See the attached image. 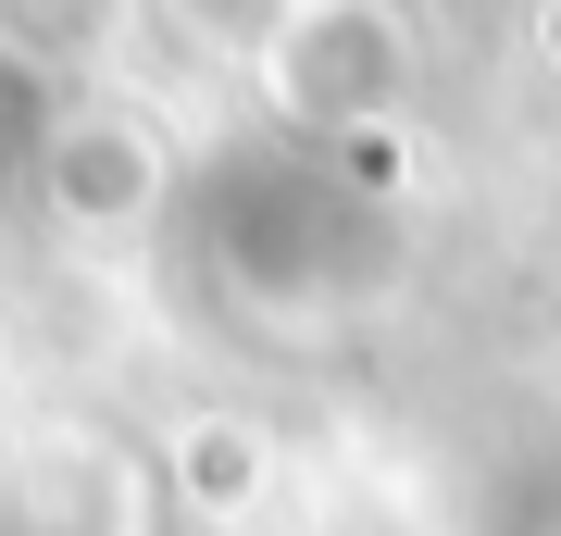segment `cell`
<instances>
[{"instance_id": "cell-2", "label": "cell", "mask_w": 561, "mask_h": 536, "mask_svg": "<svg viewBox=\"0 0 561 536\" xmlns=\"http://www.w3.org/2000/svg\"><path fill=\"white\" fill-rule=\"evenodd\" d=\"M412 50L400 25L375 13V0H324V13H300L275 38V100L300 125H324V138H362V125H387V100H400Z\"/></svg>"}, {"instance_id": "cell-1", "label": "cell", "mask_w": 561, "mask_h": 536, "mask_svg": "<svg viewBox=\"0 0 561 536\" xmlns=\"http://www.w3.org/2000/svg\"><path fill=\"white\" fill-rule=\"evenodd\" d=\"M150 512H162L150 437L88 412L0 424V536H150Z\"/></svg>"}, {"instance_id": "cell-3", "label": "cell", "mask_w": 561, "mask_h": 536, "mask_svg": "<svg viewBox=\"0 0 561 536\" xmlns=\"http://www.w3.org/2000/svg\"><path fill=\"white\" fill-rule=\"evenodd\" d=\"M38 199L62 238H138L162 213V138L150 113H62L38 150Z\"/></svg>"}, {"instance_id": "cell-6", "label": "cell", "mask_w": 561, "mask_h": 536, "mask_svg": "<svg viewBox=\"0 0 561 536\" xmlns=\"http://www.w3.org/2000/svg\"><path fill=\"white\" fill-rule=\"evenodd\" d=\"M537 38H549V62H561V0H549V13H537Z\"/></svg>"}, {"instance_id": "cell-5", "label": "cell", "mask_w": 561, "mask_h": 536, "mask_svg": "<svg viewBox=\"0 0 561 536\" xmlns=\"http://www.w3.org/2000/svg\"><path fill=\"white\" fill-rule=\"evenodd\" d=\"M50 125H62V113H50V88L25 76V62H0V187H13L25 162L50 150Z\"/></svg>"}, {"instance_id": "cell-4", "label": "cell", "mask_w": 561, "mask_h": 536, "mask_svg": "<svg viewBox=\"0 0 561 536\" xmlns=\"http://www.w3.org/2000/svg\"><path fill=\"white\" fill-rule=\"evenodd\" d=\"M150 475H162V512L175 524L238 536L262 499H275V424L262 412H175L150 437Z\"/></svg>"}]
</instances>
